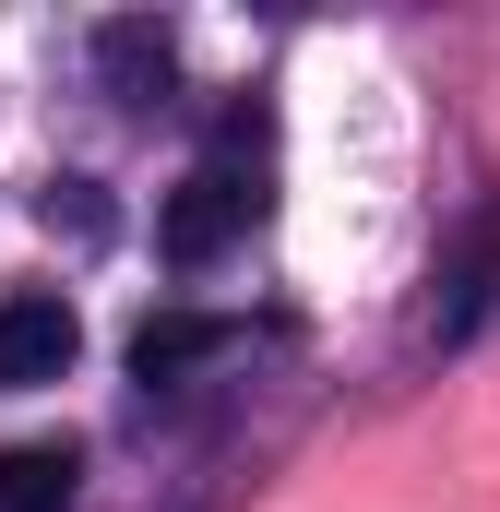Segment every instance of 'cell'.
Here are the masks:
<instances>
[{
	"label": "cell",
	"instance_id": "cell-5",
	"mask_svg": "<svg viewBox=\"0 0 500 512\" xmlns=\"http://www.w3.org/2000/svg\"><path fill=\"white\" fill-rule=\"evenodd\" d=\"M239 346V322H215V310H155L143 334H131V382H179V370H203V358H227Z\"/></svg>",
	"mask_w": 500,
	"mask_h": 512
},
{
	"label": "cell",
	"instance_id": "cell-4",
	"mask_svg": "<svg viewBox=\"0 0 500 512\" xmlns=\"http://www.w3.org/2000/svg\"><path fill=\"white\" fill-rule=\"evenodd\" d=\"M489 298H500V215H477V227L453 239V262H441V286H429V334L465 346V334L489 322Z\"/></svg>",
	"mask_w": 500,
	"mask_h": 512
},
{
	"label": "cell",
	"instance_id": "cell-6",
	"mask_svg": "<svg viewBox=\"0 0 500 512\" xmlns=\"http://www.w3.org/2000/svg\"><path fill=\"white\" fill-rule=\"evenodd\" d=\"M72 489H84L72 441H12L0 453V512H72Z\"/></svg>",
	"mask_w": 500,
	"mask_h": 512
},
{
	"label": "cell",
	"instance_id": "cell-2",
	"mask_svg": "<svg viewBox=\"0 0 500 512\" xmlns=\"http://www.w3.org/2000/svg\"><path fill=\"white\" fill-rule=\"evenodd\" d=\"M72 358H84V322H72V298H60V286H12V298H0V393L60 382Z\"/></svg>",
	"mask_w": 500,
	"mask_h": 512
},
{
	"label": "cell",
	"instance_id": "cell-7",
	"mask_svg": "<svg viewBox=\"0 0 500 512\" xmlns=\"http://www.w3.org/2000/svg\"><path fill=\"white\" fill-rule=\"evenodd\" d=\"M36 227H48V239H60V227H72V239H108V203H96V179H48Z\"/></svg>",
	"mask_w": 500,
	"mask_h": 512
},
{
	"label": "cell",
	"instance_id": "cell-1",
	"mask_svg": "<svg viewBox=\"0 0 500 512\" xmlns=\"http://www.w3.org/2000/svg\"><path fill=\"white\" fill-rule=\"evenodd\" d=\"M250 215H262L250 167H191V179L167 191V215H155V251H167V262H215V251L250 227Z\"/></svg>",
	"mask_w": 500,
	"mask_h": 512
},
{
	"label": "cell",
	"instance_id": "cell-3",
	"mask_svg": "<svg viewBox=\"0 0 500 512\" xmlns=\"http://www.w3.org/2000/svg\"><path fill=\"white\" fill-rule=\"evenodd\" d=\"M96 72H108L120 108H167L179 96V36L155 12H120V24H96Z\"/></svg>",
	"mask_w": 500,
	"mask_h": 512
}]
</instances>
